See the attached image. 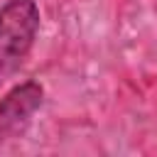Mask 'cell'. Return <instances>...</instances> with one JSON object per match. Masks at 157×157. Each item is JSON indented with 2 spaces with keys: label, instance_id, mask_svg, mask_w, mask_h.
<instances>
[{
  "label": "cell",
  "instance_id": "cell-1",
  "mask_svg": "<svg viewBox=\"0 0 157 157\" xmlns=\"http://www.w3.org/2000/svg\"><path fill=\"white\" fill-rule=\"evenodd\" d=\"M39 32V7L34 0H7L0 7V83L27 59Z\"/></svg>",
  "mask_w": 157,
  "mask_h": 157
},
{
  "label": "cell",
  "instance_id": "cell-2",
  "mask_svg": "<svg viewBox=\"0 0 157 157\" xmlns=\"http://www.w3.org/2000/svg\"><path fill=\"white\" fill-rule=\"evenodd\" d=\"M42 96L44 91L37 81H25L0 101V142L25 132L32 115L42 105Z\"/></svg>",
  "mask_w": 157,
  "mask_h": 157
}]
</instances>
